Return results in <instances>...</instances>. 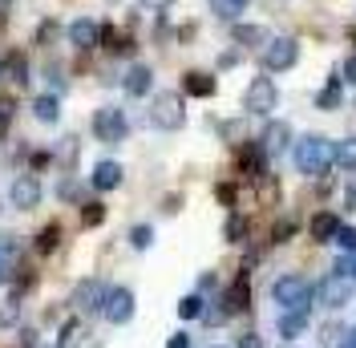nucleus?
<instances>
[{"instance_id": "nucleus-1", "label": "nucleus", "mask_w": 356, "mask_h": 348, "mask_svg": "<svg viewBox=\"0 0 356 348\" xmlns=\"http://www.w3.org/2000/svg\"><path fill=\"white\" fill-rule=\"evenodd\" d=\"M291 162H296V171H300V174L320 178V174H328V166H332V142H328V138H320V134H308V138H300V142H296Z\"/></svg>"}, {"instance_id": "nucleus-2", "label": "nucleus", "mask_w": 356, "mask_h": 348, "mask_svg": "<svg viewBox=\"0 0 356 348\" xmlns=\"http://www.w3.org/2000/svg\"><path fill=\"white\" fill-rule=\"evenodd\" d=\"M150 126L154 130H166L175 134L186 126V102H182V93H154V102H150Z\"/></svg>"}, {"instance_id": "nucleus-3", "label": "nucleus", "mask_w": 356, "mask_h": 348, "mask_svg": "<svg viewBox=\"0 0 356 348\" xmlns=\"http://www.w3.org/2000/svg\"><path fill=\"white\" fill-rule=\"evenodd\" d=\"M93 138L102 142V146H118V142H126V134H130V118H126V109L122 106H102L93 109Z\"/></svg>"}, {"instance_id": "nucleus-4", "label": "nucleus", "mask_w": 356, "mask_h": 348, "mask_svg": "<svg viewBox=\"0 0 356 348\" xmlns=\"http://www.w3.org/2000/svg\"><path fill=\"white\" fill-rule=\"evenodd\" d=\"M271 300L284 308V312H308L312 308V287L304 276H280L271 287Z\"/></svg>"}, {"instance_id": "nucleus-5", "label": "nucleus", "mask_w": 356, "mask_h": 348, "mask_svg": "<svg viewBox=\"0 0 356 348\" xmlns=\"http://www.w3.org/2000/svg\"><path fill=\"white\" fill-rule=\"evenodd\" d=\"M280 106V89L271 77H251V86L243 89V109L251 118H267L271 109Z\"/></svg>"}, {"instance_id": "nucleus-6", "label": "nucleus", "mask_w": 356, "mask_h": 348, "mask_svg": "<svg viewBox=\"0 0 356 348\" xmlns=\"http://www.w3.org/2000/svg\"><path fill=\"white\" fill-rule=\"evenodd\" d=\"M296 61H300L296 37H271V41L264 45V69L267 73H284V69H291Z\"/></svg>"}, {"instance_id": "nucleus-7", "label": "nucleus", "mask_w": 356, "mask_h": 348, "mask_svg": "<svg viewBox=\"0 0 356 348\" xmlns=\"http://www.w3.org/2000/svg\"><path fill=\"white\" fill-rule=\"evenodd\" d=\"M134 308H138V300H134V287H110V296H106V308H102V316L110 320V324H130L134 320Z\"/></svg>"}, {"instance_id": "nucleus-8", "label": "nucleus", "mask_w": 356, "mask_h": 348, "mask_svg": "<svg viewBox=\"0 0 356 348\" xmlns=\"http://www.w3.org/2000/svg\"><path fill=\"white\" fill-rule=\"evenodd\" d=\"M8 203L17 207V211H33L37 203H41V178L33 171H24L13 178V187H8Z\"/></svg>"}, {"instance_id": "nucleus-9", "label": "nucleus", "mask_w": 356, "mask_h": 348, "mask_svg": "<svg viewBox=\"0 0 356 348\" xmlns=\"http://www.w3.org/2000/svg\"><path fill=\"white\" fill-rule=\"evenodd\" d=\"M106 296H110V283H102V280H81L77 287H73L69 304L77 308V312H102V308H106Z\"/></svg>"}, {"instance_id": "nucleus-10", "label": "nucleus", "mask_w": 356, "mask_h": 348, "mask_svg": "<svg viewBox=\"0 0 356 348\" xmlns=\"http://www.w3.org/2000/svg\"><path fill=\"white\" fill-rule=\"evenodd\" d=\"M353 287H356V283H353V276H336V271H332L328 280L320 283L316 300H320L324 308H332V312H336V308H344L348 300H353Z\"/></svg>"}, {"instance_id": "nucleus-11", "label": "nucleus", "mask_w": 356, "mask_h": 348, "mask_svg": "<svg viewBox=\"0 0 356 348\" xmlns=\"http://www.w3.org/2000/svg\"><path fill=\"white\" fill-rule=\"evenodd\" d=\"M247 308H251V276L239 271V276L231 280V287L222 292V312H227V316H239Z\"/></svg>"}, {"instance_id": "nucleus-12", "label": "nucleus", "mask_w": 356, "mask_h": 348, "mask_svg": "<svg viewBox=\"0 0 356 348\" xmlns=\"http://www.w3.org/2000/svg\"><path fill=\"white\" fill-rule=\"evenodd\" d=\"M69 45L81 49V53L97 49V45H102V21H93V17H77V21L69 24Z\"/></svg>"}, {"instance_id": "nucleus-13", "label": "nucleus", "mask_w": 356, "mask_h": 348, "mask_svg": "<svg viewBox=\"0 0 356 348\" xmlns=\"http://www.w3.org/2000/svg\"><path fill=\"white\" fill-rule=\"evenodd\" d=\"M122 178H126L122 162H113V158H102V162L93 166V174H89V187L106 195V191H118V187H122Z\"/></svg>"}, {"instance_id": "nucleus-14", "label": "nucleus", "mask_w": 356, "mask_h": 348, "mask_svg": "<svg viewBox=\"0 0 356 348\" xmlns=\"http://www.w3.org/2000/svg\"><path fill=\"white\" fill-rule=\"evenodd\" d=\"M259 146H264L267 158H271V154H284L291 146V126H288V122H280V118H275V122H267L264 134H259Z\"/></svg>"}, {"instance_id": "nucleus-15", "label": "nucleus", "mask_w": 356, "mask_h": 348, "mask_svg": "<svg viewBox=\"0 0 356 348\" xmlns=\"http://www.w3.org/2000/svg\"><path fill=\"white\" fill-rule=\"evenodd\" d=\"M122 89H126L130 97H146V93L154 89V69L150 65H130L126 77H122Z\"/></svg>"}, {"instance_id": "nucleus-16", "label": "nucleus", "mask_w": 356, "mask_h": 348, "mask_svg": "<svg viewBox=\"0 0 356 348\" xmlns=\"http://www.w3.org/2000/svg\"><path fill=\"white\" fill-rule=\"evenodd\" d=\"M239 171H243L247 178H264L267 174V154H264V146H259V138L247 142L243 150H239Z\"/></svg>"}, {"instance_id": "nucleus-17", "label": "nucleus", "mask_w": 356, "mask_h": 348, "mask_svg": "<svg viewBox=\"0 0 356 348\" xmlns=\"http://www.w3.org/2000/svg\"><path fill=\"white\" fill-rule=\"evenodd\" d=\"M182 89H186V97H215V77L211 73H202V69H191V73H182Z\"/></svg>"}, {"instance_id": "nucleus-18", "label": "nucleus", "mask_w": 356, "mask_h": 348, "mask_svg": "<svg viewBox=\"0 0 356 348\" xmlns=\"http://www.w3.org/2000/svg\"><path fill=\"white\" fill-rule=\"evenodd\" d=\"M231 37H235V45H243V49H264V45L271 41L264 24H243V21H235Z\"/></svg>"}, {"instance_id": "nucleus-19", "label": "nucleus", "mask_w": 356, "mask_h": 348, "mask_svg": "<svg viewBox=\"0 0 356 348\" xmlns=\"http://www.w3.org/2000/svg\"><path fill=\"white\" fill-rule=\"evenodd\" d=\"M33 118L44 122V126H57V122H61V97H57V93H41V97H33Z\"/></svg>"}, {"instance_id": "nucleus-20", "label": "nucleus", "mask_w": 356, "mask_h": 348, "mask_svg": "<svg viewBox=\"0 0 356 348\" xmlns=\"http://www.w3.org/2000/svg\"><path fill=\"white\" fill-rule=\"evenodd\" d=\"M308 231H312V239L316 243H332L336 231H340V219H336L332 211H320V215H312Z\"/></svg>"}, {"instance_id": "nucleus-21", "label": "nucleus", "mask_w": 356, "mask_h": 348, "mask_svg": "<svg viewBox=\"0 0 356 348\" xmlns=\"http://www.w3.org/2000/svg\"><path fill=\"white\" fill-rule=\"evenodd\" d=\"M0 65H4V77L8 81H17V86H29L33 77H29V61H24V53H8V57H0Z\"/></svg>"}, {"instance_id": "nucleus-22", "label": "nucleus", "mask_w": 356, "mask_h": 348, "mask_svg": "<svg viewBox=\"0 0 356 348\" xmlns=\"http://www.w3.org/2000/svg\"><path fill=\"white\" fill-rule=\"evenodd\" d=\"M340 97H344V81H340V73L324 81V89L316 93V109H336L340 106Z\"/></svg>"}, {"instance_id": "nucleus-23", "label": "nucleus", "mask_w": 356, "mask_h": 348, "mask_svg": "<svg viewBox=\"0 0 356 348\" xmlns=\"http://www.w3.org/2000/svg\"><path fill=\"white\" fill-rule=\"evenodd\" d=\"M21 312H24L21 292H8V296L0 300V328H17L21 324Z\"/></svg>"}, {"instance_id": "nucleus-24", "label": "nucleus", "mask_w": 356, "mask_h": 348, "mask_svg": "<svg viewBox=\"0 0 356 348\" xmlns=\"http://www.w3.org/2000/svg\"><path fill=\"white\" fill-rule=\"evenodd\" d=\"M275 328H280L284 340H296V336H304V328H308V312H284Z\"/></svg>"}, {"instance_id": "nucleus-25", "label": "nucleus", "mask_w": 356, "mask_h": 348, "mask_svg": "<svg viewBox=\"0 0 356 348\" xmlns=\"http://www.w3.org/2000/svg\"><path fill=\"white\" fill-rule=\"evenodd\" d=\"M207 8H211L219 21H231V24H235V21L247 13V0H207Z\"/></svg>"}, {"instance_id": "nucleus-26", "label": "nucleus", "mask_w": 356, "mask_h": 348, "mask_svg": "<svg viewBox=\"0 0 356 348\" xmlns=\"http://www.w3.org/2000/svg\"><path fill=\"white\" fill-rule=\"evenodd\" d=\"M332 162L340 166V171H356V138L332 142Z\"/></svg>"}, {"instance_id": "nucleus-27", "label": "nucleus", "mask_w": 356, "mask_h": 348, "mask_svg": "<svg viewBox=\"0 0 356 348\" xmlns=\"http://www.w3.org/2000/svg\"><path fill=\"white\" fill-rule=\"evenodd\" d=\"M77 150H81L77 134H65V138L53 146V162H61V166H73V162H77Z\"/></svg>"}, {"instance_id": "nucleus-28", "label": "nucleus", "mask_w": 356, "mask_h": 348, "mask_svg": "<svg viewBox=\"0 0 356 348\" xmlns=\"http://www.w3.org/2000/svg\"><path fill=\"white\" fill-rule=\"evenodd\" d=\"M202 312H207L202 292H191V296H182V300H178V316H182V320H199Z\"/></svg>"}, {"instance_id": "nucleus-29", "label": "nucleus", "mask_w": 356, "mask_h": 348, "mask_svg": "<svg viewBox=\"0 0 356 348\" xmlns=\"http://www.w3.org/2000/svg\"><path fill=\"white\" fill-rule=\"evenodd\" d=\"M57 243H61V223H49L41 227V235H37V251L49 255V251H57Z\"/></svg>"}, {"instance_id": "nucleus-30", "label": "nucleus", "mask_w": 356, "mask_h": 348, "mask_svg": "<svg viewBox=\"0 0 356 348\" xmlns=\"http://www.w3.org/2000/svg\"><path fill=\"white\" fill-rule=\"evenodd\" d=\"M222 239H227V243H243L247 239V219L243 215L227 219V223H222Z\"/></svg>"}, {"instance_id": "nucleus-31", "label": "nucleus", "mask_w": 356, "mask_h": 348, "mask_svg": "<svg viewBox=\"0 0 356 348\" xmlns=\"http://www.w3.org/2000/svg\"><path fill=\"white\" fill-rule=\"evenodd\" d=\"M81 332H86L81 320H77V316H69L65 324H61V340H57V348H73L77 340H81Z\"/></svg>"}, {"instance_id": "nucleus-32", "label": "nucleus", "mask_w": 356, "mask_h": 348, "mask_svg": "<svg viewBox=\"0 0 356 348\" xmlns=\"http://www.w3.org/2000/svg\"><path fill=\"white\" fill-rule=\"evenodd\" d=\"M154 243V227L150 223H138V227H130V247L134 251H146Z\"/></svg>"}, {"instance_id": "nucleus-33", "label": "nucleus", "mask_w": 356, "mask_h": 348, "mask_svg": "<svg viewBox=\"0 0 356 348\" xmlns=\"http://www.w3.org/2000/svg\"><path fill=\"white\" fill-rule=\"evenodd\" d=\"M81 223L86 227H102L106 223V203H97V198L93 203H81Z\"/></svg>"}, {"instance_id": "nucleus-34", "label": "nucleus", "mask_w": 356, "mask_h": 348, "mask_svg": "<svg viewBox=\"0 0 356 348\" xmlns=\"http://www.w3.org/2000/svg\"><path fill=\"white\" fill-rule=\"evenodd\" d=\"M57 198H61V203H81V182H77L73 174L61 178V182H57Z\"/></svg>"}, {"instance_id": "nucleus-35", "label": "nucleus", "mask_w": 356, "mask_h": 348, "mask_svg": "<svg viewBox=\"0 0 356 348\" xmlns=\"http://www.w3.org/2000/svg\"><path fill=\"white\" fill-rule=\"evenodd\" d=\"M13 118H17V102H13V97H0V138L8 134Z\"/></svg>"}, {"instance_id": "nucleus-36", "label": "nucleus", "mask_w": 356, "mask_h": 348, "mask_svg": "<svg viewBox=\"0 0 356 348\" xmlns=\"http://www.w3.org/2000/svg\"><path fill=\"white\" fill-rule=\"evenodd\" d=\"M291 235H296V219H280V223H275V231H271V239H275V243H288Z\"/></svg>"}, {"instance_id": "nucleus-37", "label": "nucleus", "mask_w": 356, "mask_h": 348, "mask_svg": "<svg viewBox=\"0 0 356 348\" xmlns=\"http://www.w3.org/2000/svg\"><path fill=\"white\" fill-rule=\"evenodd\" d=\"M332 243H340L344 251H356V227H344V223H340V231H336Z\"/></svg>"}, {"instance_id": "nucleus-38", "label": "nucleus", "mask_w": 356, "mask_h": 348, "mask_svg": "<svg viewBox=\"0 0 356 348\" xmlns=\"http://www.w3.org/2000/svg\"><path fill=\"white\" fill-rule=\"evenodd\" d=\"M340 81H348V86H356V53L340 65Z\"/></svg>"}, {"instance_id": "nucleus-39", "label": "nucleus", "mask_w": 356, "mask_h": 348, "mask_svg": "<svg viewBox=\"0 0 356 348\" xmlns=\"http://www.w3.org/2000/svg\"><path fill=\"white\" fill-rule=\"evenodd\" d=\"M235 348H264V336H255V332H243Z\"/></svg>"}, {"instance_id": "nucleus-40", "label": "nucleus", "mask_w": 356, "mask_h": 348, "mask_svg": "<svg viewBox=\"0 0 356 348\" xmlns=\"http://www.w3.org/2000/svg\"><path fill=\"white\" fill-rule=\"evenodd\" d=\"M239 57H243V53H235V49H227V53L219 57V69H235V65H239Z\"/></svg>"}, {"instance_id": "nucleus-41", "label": "nucleus", "mask_w": 356, "mask_h": 348, "mask_svg": "<svg viewBox=\"0 0 356 348\" xmlns=\"http://www.w3.org/2000/svg\"><path fill=\"white\" fill-rule=\"evenodd\" d=\"M166 348H191V336H186V332H175V336L166 340Z\"/></svg>"}, {"instance_id": "nucleus-42", "label": "nucleus", "mask_w": 356, "mask_h": 348, "mask_svg": "<svg viewBox=\"0 0 356 348\" xmlns=\"http://www.w3.org/2000/svg\"><path fill=\"white\" fill-rule=\"evenodd\" d=\"M138 4H142V8H154V13H162V8H170L175 0H138Z\"/></svg>"}, {"instance_id": "nucleus-43", "label": "nucleus", "mask_w": 356, "mask_h": 348, "mask_svg": "<svg viewBox=\"0 0 356 348\" xmlns=\"http://www.w3.org/2000/svg\"><path fill=\"white\" fill-rule=\"evenodd\" d=\"M21 340L33 348V345H37V332H33V328H21Z\"/></svg>"}, {"instance_id": "nucleus-44", "label": "nucleus", "mask_w": 356, "mask_h": 348, "mask_svg": "<svg viewBox=\"0 0 356 348\" xmlns=\"http://www.w3.org/2000/svg\"><path fill=\"white\" fill-rule=\"evenodd\" d=\"M219 198L222 203H235V187H219Z\"/></svg>"}, {"instance_id": "nucleus-45", "label": "nucleus", "mask_w": 356, "mask_h": 348, "mask_svg": "<svg viewBox=\"0 0 356 348\" xmlns=\"http://www.w3.org/2000/svg\"><path fill=\"white\" fill-rule=\"evenodd\" d=\"M211 287H215V276L207 271V276H202V280H199V292H211Z\"/></svg>"}, {"instance_id": "nucleus-46", "label": "nucleus", "mask_w": 356, "mask_h": 348, "mask_svg": "<svg viewBox=\"0 0 356 348\" xmlns=\"http://www.w3.org/2000/svg\"><path fill=\"white\" fill-rule=\"evenodd\" d=\"M344 203H348V211H356V182L348 187V195H344Z\"/></svg>"}, {"instance_id": "nucleus-47", "label": "nucleus", "mask_w": 356, "mask_h": 348, "mask_svg": "<svg viewBox=\"0 0 356 348\" xmlns=\"http://www.w3.org/2000/svg\"><path fill=\"white\" fill-rule=\"evenodd\" d=\"M344 348H356V324L348 328V340H344Z\"/></svg>"}, {"instance_id": "nucleus-48", "label": "nucleus", "mask_w": 356, "mask_h": 348, "mask_svg": "<svg viewBox=\"0 0 356 348\" xmlns=\"http://www.w3.org/2000/svg\"><path fill=\"white\" fill-rule=\"evenodd\" d=\"M13 13V0H0V17H8Z\"/></svg>"}, {"instance_id": "nucleus-49", "label": "nucleus", "mask_w": 356, "mask_h": 348, "mask_svg": "<svg viewBox=\"0 0 356 348\" xmlns=\"http://www.w3.org/2000/svg\"><path fill=\"white\" fill-rule=\"evenodd\" d=\"M348 276H353V283H356V260H353V267H348Z\"/></svg>"}, {"instance_id": "nucleus-50", "label": "nucleus", "mask_w": 356, "mask_h": 348, "mask_svg": "<svg viewBox=\"0 0 356 348\" xmlns=\"http://www.w3.org/2000/svg\"><path fill=\"white\" fill-rule=\"evenodd\" d=\"M0 77H4V65H0Z\"/></svg>"}, {"instance_id": "nucleus-51", "label": "nucleus", "mask_w": 356, "mask_h": 348, "mask_svg": "<svg viewBox=\"0 0 356 348\" xmlns=\"http://www.w3.org/2000/svg\"><path fill=\"white\" fill-rule=\"evenodd\" d=\"M211 348H222V345H211Z\"/></svg>"}, {"instance_id": "nucleus-52", "label": "nucleus", "mask_w": 356, "mask_h": 348, "mask_svg": "<svg viewBox=\"0 0 356 348\" xmlns=\"http://www.w3.org/2000/svg\"><path fill=\"white\" fill-rule=\"evenodd\" d=\"M0 211H4V203H0Z\"/></svg>"}]
</instances>
